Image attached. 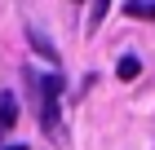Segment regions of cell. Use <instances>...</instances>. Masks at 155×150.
I'll return each instance as SVG.
<instances>
[{
  "label": "cell",
  "instance_id": "obj_1",
  "mask_svg": "<svg viewBox=\"0 0 155 150\" xmlns=\"http://www.w3.org/2000/svg\"><path fill=\"white\" fill-rule=\"evenodd\" d=\"M58 93H62V80L58 75H49L40 80V124L53 141H62V124H58Z\"/></svg>",
  "mask_w": 155,
  "mask_h": 150
},
{
  "label": "cell",
  "instance_id": "obj_7",
  "mask_svg": "<svg viewBox=\"0 0 155 150\" xmlns=\"http://www.w3.org/2000/svg\"><path fill=\"white\" fill-rule=\"evenodd\" d=\"M9 150H27V146H9Z\"/></svg>",
  "mask_w": 155,
  "mask_h": 150
},
{
  "label": "cell",
  "instance_id": "obj_5",
  "mask_svg": "<svg viewBox=\"0 0 155 150\" xmlns=\"http://www.w3.org/2000/svg\"><path fill=\"white\" fill-rule=\"evenodd\" d=\"M120 80H137V71H142V62H137V58H133V53H129V58H120Z\"/></svg>",
  "mask_w": 155,
  "mask_h": 150
},
{
  "label": "cell",
  "instance_id": "obj_2",
  "mask_svg": "<svg viewBox=\"0 0 155 150\" xmlns=\"http://www.w3.org/2000/svg\"><path fill=\"white\" fill-rule=\"evenodd\" d=\"M27 40H31V49H36V53H45V58H49V62H58V49L49 44V40H45V35H40V31H36V27H27Z\"/></svg>",
  "mask_w": 155,
  "mask_h": 150
},
{
  "label": "cell",
  "instance_id": "obj_3",
  "mask_svg": "<svg viewBox=\"0 0 155 150\" xmlns=\"http://www.w3.org/2000/svg\"><path fill=\"white\" fill-rule=\"evenodd\" d=\"M13 119H18V102H13V93H5L0 97V128H13Z\"/></svg>",
  "mask_w": 155,
  "mask_h": 150
},
{
  "label": "cell",
  "instance_id": "obj_6",
  "mask_svg": "<svg viewBox=\"0 0 155 150\" xmlns=\"http://www.w3.org/2000/svg\"><path fill=\"white\" fill-rule=\"evenodd\" d=\"M107 9H111V0H93V13H89V31H97V22L107 18Z\"/></svg>",
  "mask_w": 155,
  "mask_h": 150
},
{
  "label": "cell",
  "instance_id": "obj_4",
  "mask_svg": "<svg viewBox=\"0 0 155 150\" xmlns=\"http://www.w3.org/2000/svg\"><path fill=\"white\" fill-rule=\"evenodd\" d=\"M124 13H129V18H155V0H129Z\"/></svg>",
  "mask_w": 155,
  "mask_h": 150
}]
</instances>
